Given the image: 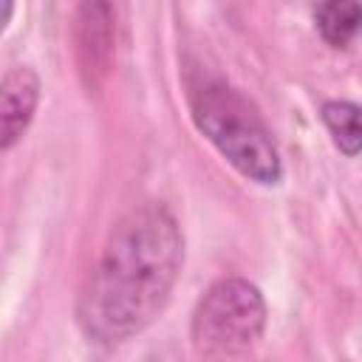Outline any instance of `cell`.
Wrapping results in <instances>:
<instances>
[{"label": "cell", "instance_id": "obj_6", "mask_svg": "<svg viewBox=\"0 0 362 362\" xmlns=\"http://www.w3.org/2000/svg\"><path fill=\"white\" fill-rule=\"evenodd\" d=\"M314 25L331 48H348L362 34V0H320Z\"/></svg>", "mask_w": 362, "mask_h": 362}, {"label": "cell", "instance_id": "obj_3", "mask_svg": "<svg viewBox=\"0 0 362 362\" xmlns=\"http://www.w3.org/2000/svg\"><path fill=\"white\" fill-rule=\"evenodd\" d=\"M266 328V300L243 277L215 280L198 300L189 322V339L198 356L226 359L249 354Z\"/></svg>", "mask_w": 362, "mask_h": 362}, {"label": "cell", "instance_id": "obj_7", "mask_svg": "<svg viewBox=\"0 0 362 362\" xmlns=\"http://www.w3.org/2000/svg\"><path fill=\"white\" fill-rule=\"evenodd\" d=\"M320 119L328 127L334 144L345 156L362 153V105L345 99H328L320 107Z\"/></svg>", "mask_w": 362, "mask_h": 362}, {"label": "cell", "instance_id": "obj_2", "mask_svg": "<svg viewBox=\"0 0 362 362\" xmlns=\"http://www.w3.org/2000/svg\"><path fill=\"white\" fill-rule=\"evenodd\" d=\"M189 110L195 127L249 181L274 187L283 178V158L257 107L226 79H189Z\"/></svg>", "mask_w": 362, "mask_h": 362}, {"label": "cell", "instance_id": "obj_5", "mask_svg": "<svg viewBox=\"0 0 362 362\" xmlns=\"http://www.w3.org/2000/svg\"><path fill=\"white\" fill-rule=\"evenodd\" d=\"M42 82L31 65H14L0 88V147L11 150L28 130L40 105Z\"/></svg>", "mask_w": 362, "mask_h": 362}, {"label": "cell", "instance_id": "obj_1", "mask_svg": "<svg viewBox=\"0 0 362 362\" xmlns=\"http://www.w3.org/2000/svg\"><path fill=\"white\" fill-rule=\"evenodd\" d=\"M181 266L184 235L164 204L147 201L122 215L79 297L82 334L107 348L141 334L164 311Z\"/></svg>", "mask_w": 362, "mask_h": 362}, {"label": "cell", "instance_id": "obj_8", "mask_svg": "<svg viewBox=\"0 0 362 362\" xmlns=\"http://www.w3.org/2000/svg\"><path fill=\"white\" fill-rule=\"evenodd\" d=\"M3 20H6V25H8V20H11V8H14V0H3Z\"/></svg>", "mask_w": 362, "mask_h": 362}, {"label": "cell", "instance_id": "obj_4", "mask_svg": "<svg viewBox=\"0 0 362 362\" xmlns=\"http://www.w3.org/2000/svg\"><path fill=\"white\" fill-rule=\"evenodd\" d=\"M116 54V14L110 0H82L74 17V57L88 93H96L113 65Z\"/></svg>", "mask_w": 362, "mask_h": 362}]
</instances>
